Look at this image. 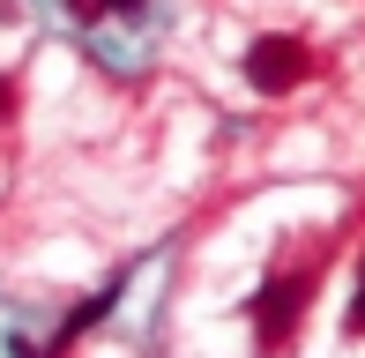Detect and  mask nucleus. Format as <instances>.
Returning <instances> with one entry per match:
<instances>
[{
  "label": "nucleus",
  "mask_w": 365,
  "mask_h": 358,
  "mask_svg": "<svg viewBox=\"0 0 365 358\" xmlns=\"http://www.w3.org/2000/svg\"><path fill=\"white\" fill-rule=\"evenodd\" d=\"M313 68H321V60H313L306 38H254L246 45V83H254L261 97H291Z\"/></svg>",
  "instance_id": "nucleus-1"
},
{
  "label": "nucleus",
  "mask_w": 365,
  "mask_h": 358,
  "mask_svg": "<svg viewBox=\"0 0 365 358\" xmlns=\"http://www.w3.org/2000/svg\"><path fill=\"white\" fill-rule=\"evenodd\" d=\"M298 306H306V284H291V276H276V284L254 299V329H261V344H269V351H284V344H291Z\"/></svg>",
  "instance_id": "nucleus-2"
},
{
  "label": "nucleus",
  "mask_w": 365,
  "mask_h": 358,
  "mask_svg": "<svg viewBox=\"0 0 365 358\" xmlns=\"http://www.w3.org/2000/svg\"><path fill=\"white\" fill-rule=\"evenodd\" d=\"M68 15L75 23H105V15H127V23H135L142 0H68Z\"/></svg>",
  "instance_id": "nucleus-3"
},
{
  "label": "nucleus",
  "mask_w": 365,
  "mask_h": 358,
  "mask_svg": "<svg viewBox=\"0 0 365 358\" xmlns=\"http://www.w3.org/2000/svg\"><path fill=\"white\" fill-rule=\"evenodd\" d=\"M351 329L365 336V276H358V299H351Z\"/></svg>",
  "instance_id": "nucleus-4"
},
{
  "label": "nucleus",
  "mask_w": 365,
  "mask_h": 358,
  "mask_svg": "<svg viewBox=\"0 0 365 358\" xmlns=\"http://www.w3.org/2000/svg\"><path fill=\"white\" fill-rule=\"evenodd\" d=\"M8 112H15V83L0 75V120H8Z\"/></svg>",
  "instance_id": "nucleus-5"
}]
</instances>
